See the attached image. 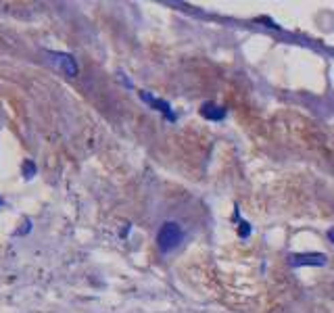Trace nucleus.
Segmentation results:
<instances>
[{"instance_id": "obj_5", "label": "nucleus", "mask_w": 334, "mask_h": 313, "mask_svg": "<svg viewBox=\"0 0 334 313\" xmlns=\"http://www.w3.org/2000/svg\"><path fill=\"white\" fill-rule=\"evenodd\" d=\"M200 115H203L205 119H211V121H219L226 117V109H221L213 102H205L203 107H200Z\"/></svg>"}, {"instance_id": "obj_4", "label": "nucleus", "mask_w": 334, "mask_h": 313, "mask_svg": "<svg viewBox=\"0 0 334 313\" xmlns=\"http://www.w3.org/2000/svg\"><path fill=\"white\" fill-rule=\"evenodd\" d=\"M140 94V98L144 100V102H148L155 111H159V113H163L165 115V119H169V121H175V115H173V111H171V107L165 102V100H159V98H155V96H150L148 92H138Z\"/></svg>"}, {"instance_id": "obj_8", "label": "nucleus", "mask_w": 334, "mask_h": 313, "mask_svg": "<svg viewBox=\"0 0 334 313\" xmlns=\"http://www.w3.org/2000/svg\"><path fill=\"white\" fill-rule=\"evenodd\" d=\"M0 205H3V200H0Z\"/></svg>"}, {"instance_id": "obj_3", "label": "nucleus", "mask_w": 334, "mask_h": 313, "mask_svg": "<svg viewBox=\"0 0 334 313\" xmlns=\"http://www.w3.org/2000/svg\"><path fill=\"white\" fill-rule=\"evenodd\" d=\"M288 263L293 267H305V265H326V255L322 253H297V255H288Z\"/></svg>"}, {"instance_id": "obj_1", "label": "nucleus", "mask_w": 334, "mask_h": 313, "mask_svg": "<svg viewBox=\"0 0 334 313\" xmlns=\"http://www.w3.org/2000/svg\"><path fill=\"white\" fill-rule=\"evenodd\" d=\"M182 238H184L182 228L177 226L175 221H165L157 234V247L161 253H169L182 242Z\"/></svg>"}, {"instance_id": "obj_6", "label": "nucleus", "mask_w": 334, "mask_h": 313, "mask_svg": "<svg viewBox=\"0 0 334 313\" xmlns=\"http://www.w3.org/2000/svg\"><path fill=\"white\" fill-rule=\"evenodd\" d=\"M23 175L28 177V180H32V177L36 175V165H34V161L28 159V161L23 163Z\"/></svg>"}, {"instance_id": "obj_2", "label": "nucleus", "mask_w": 334, "mask_h": 313, "mask_svg": "<svg viewBox=\"0 0 334 313\" xmlns=\"http://www.w3.org/2000/svg\"><path fill=\"white\" fill-rule=\"evenodd\" d=\"M48 57H50V63L57 65L67 77L78 75L80 67H78V63H75V59H73L71 55H67V53H53V50H50Z\"/></svg>"}, {"instance_id": "obj_7", "label": "nucleus", "mask_w": 334, "mask_h": 313, "mask_svg": "<svg viewBox=\"0 0 334 313\" xmlns=\"http://www.w3.org/2000/svg\"><path fill=\"white\" fill-rule=\"evenodd\" d=\"M328 240L334 244V228H332V230H328Z\"/></svg>"}]
</instances>
